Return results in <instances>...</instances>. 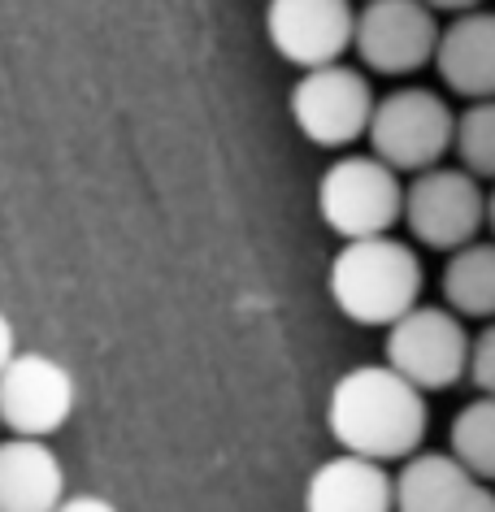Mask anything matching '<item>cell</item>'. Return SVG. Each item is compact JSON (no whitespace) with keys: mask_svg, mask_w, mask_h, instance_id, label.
Returning <instances> with one entry per match:
<instances>
[{"mask_svg":"<svg viewBox=\"0 0 495 512\" xmlns=\"http://www.w3.org/2000/svg\"><path fill=\"white\" fill-rule=\"evenodd\" d=\"M478 183L482 178L443 161L430 165V170H417L413 183L404 187L400 222L409 226V235L422 248H435V252L461 248V243L478 239L482 213H487V191Z\"/></svg>","mask_w":495,"mask_h":512,"instance_id":"8992f818","label":"cell"},{"mask_svg":"<svg viewBox=\"0 0 495 512\" xmlns=\"http://www.w3.org/2000/svg\"><path fill=\"white\" fill-rule=\"evenodd\" d=\"M452 152L461 157V170L495 183V96L469 100L452 126Z\"/></svg>","mask_w":495,"mask_h":512,"instance_id":"e0dca14e","label":"cell"},{"mask_svg":"<svg viewBox=\"0 0 495 512\" xmlns=\"http://www.w3.org/2000/svg\"><path fill=\"white\" fill-rule=\"evenodd\" d=\"M452 456L474 473V478L495 486V395H478L452 417Z\"/></svg>","mask_w":495,"mask_h":512,"instance_id":"2e32d148","label":"cell"},{"mask_svg":"<svg viewBox=\"0 0 495 512\" xmlns=\"http://www.w3.org/2000/svg\"><path fill=\"white\" fill-rule=\"evenodd\" d=\"M70 369L44 352H14L0 369V426L22 439H53L74 413Z\"/></svg>","mask_w":495,"mask_h":512,"instance_id":"9c48e42d","label":"cell"},{"mask_svg":"<svg viewBox=\"0 0 495 512\" xmlns=\"http://www.w3.org/2000/svg\"><path fill=\"white\" fill-rule=\"evenodd\" d=\"M469 361V335L465 322L448 304H422L400 313L387 326V361L404 382H413L422 395L448 391L465 378Z\"/></svg>","mask_w":495,"mask_h":512,"instance_id":"5b68a950","label":"cell"},{"mask_svg":"<svg viewBox=\"0 0 495 512\" xmlns=\"http://www.w3.org/2000/svg\"><path fill=\"white\" fill-rule=\"evenodd\" d=\"M304 512H391V473L378 460L339 452L313 469Z\"/></svg>","mask_w":495,"mask_h":512,"instance_id":"4fadbf2b","label":"cell"},{"mask_svg":"<svg viewBox=\"0 0 495 512\" xmlns=\"http://www.w3.org/2000/svg\"><path fill=\"white\" fill-rule=\"evenodd\" d=\"M422 261L404 239L387 235H365L344 239L326 274L330 300L335 309L357 326H391L400 313H409L422 300Z\"/></svg>","mask_w":495,"mask_h":512,"instance_id":"7a4b0ae2","label":"cell"},{"mask_svg":"<svg viewBox=\"0 0 495 512\" xmlns=\"http://www.w3.org/2000/svg\"><path fill=\"white\" fill-rule=\"evenodd\" d=\"M474 482L452 452H422L400 460V473H391V512H448L461 491Z\"/></svg>","mask_w":495,"mask_h":512,"instance_id":"5bb4252c","label":"cell"},{"mask_svg":"<svg viewBox=\"0 0 495 512\" xmlns=\"http://www.w3.org/2000/svg\"><path fill=\"white\" fill-rule=\"evenodd\" d=\"M430 61L448 92L465 100L495 96V14L491 9L452 14L448 27H439L435 35Z\"/></svg>","mask_w":495,"mask_h":512,"instance_id":"8fae6325","label":"cell"},{"mask_svg":"<svg viewBox=\"0 0 495 512\" xmlns=\"http://www.w3.org/2000/svg\"><path fill=\"white\" fill-rule=\"evenodd\" d=\"M448 512H495V486H491V482H482V478H474Z\"/></svg>","mask_w":495,"mask_h":512,"instance_id":"d6986e66","label":"cell"},{"mask_svg":"<svg viewBox=\"0 0 495 512\" xmlns=\"http://www.w3.org/2000/svg\"><path fill=\"white\" fill-rule=\"evenodd\" d=\"M66 499V469L48 439H0V512H53Z\"/></svg>","mask_w":495,"mask_h":512,"instance_id":"7c38bea8","label":"cell"},{"mask_svg":"<svg viewBox=\"0 0 495 512\" xmlns=\"http://www.w3.org/2000/svg\"><path fill=\"white\" fill-rule=\"evenodd\" d=\"M439 14L422 0H365L352 22V48L374 74H413L430 66Z\"/></svg>","mask_w":495,"mask_h":512,"instance_id":"ba28073f","label":"cell"},{"mask_svg":"<svg viewBox=\"0 0 495 512\" xmlns=\"http://www.w3.org/2000/svg\"><path fill=\"white\" fill-rule=\"evenodd\" d=\"M482 226H487L491 235H495V187L487 191V213H482Z\"/></svg>","mask_w":495,"mask_h":512,"instance_id":"603a6c76","label":"cell"},{"mask_svg":"<svg viewBox=\"0 0 495 512\" xmlns=\"http://www.w3.org/2000/svg\"><path fill=\"white\" fill-rule=\"evenodd\" d=\"M426 9H435V14H465V9H478L482 0H422Z\"/></svg>","mask_w":495,"mask_h":512,"instance_id":"7402d4cb","label":"cell"},{"mask_svg":"<svg viewBox=\"0 0 495 512\" xmlns=\"http://www.w3.org/2000/svg\"><path fill=\"white\" fill-rule=\"evenodd\" d=\"M53 512H118L105 495H66Z\"/></svg>","mask_w":495,"mask_h":512,"instance_id":"ffe728a7","label":"cell"},{"mask_svg":"<svg viewBox=\"0 0 495 512\" xmlns=\"http://www.w3.org/2000/svg\"><path fill=\"white\" fill-rule=\"evenodd\" d=\"M18 352V339H14V322H9L5 313H0V369H5V361Z\"/></svg>","mask_w":495,"mask_h":512,"instance_id":"44dd1931","label":"cell"},{"mask_svg":"<svg viewBox=\"0 0 495 512\" xmlns=\"http://www.w3.org/2000/svg\"><path fill=\"white\" fill-rule=\"evenodd\" d=\"M443 300L461 322L495 317V239H469L448 252L443 265Z\"/></svg>","mask_w":495,"mask_h":512,"instance_id":"9a60e30c","label":"cell"},{"mask_svg":"<svg viewBox=\"0 0 495 512\" xmlns=\"http://www.w3.org/2000/svg\"><path fill=\"white\" fill-rule=\"evenodd\" d=\"M465 378L478 387V395H495V317L482 326V335L469 339Z\"/></svg>","mask_w":495,"mask_h":512,"instance_id":"ac0fdd59","label":"cell"},{"mask_svg":"<svg viewBox=\"0 0 495 512\" xmlns=\"http://www.w3.org/2000/svg\"><path fill=\"white\" fill-rule=\"evenodd\" d=\"M452 126L456 113L448 100L430 87H400V92L374 96L365 135L370 152L396 174H417L439 165L452 152Z\"/></svg>","mask_w":495,"mask_h":512,"instance_id":"3957f363","label":"cell"},{"mask_svg":"<svg viewBox=\"0 0 495 512\" xmlns=\"http://www.w3.org/2000/svg\"><path fill=\"white\" fill-rule=\"evenodd\" d=\"M352 0H270L265 5V35L287 66L313 70L326 61H344L352 48Z\"/></svg>","mask_w":495,"mask_h":512,"instance_id":"30bf717a","label":"cell"},{"mask_svg":"<svg viewBox=\"0 0 495 512\" xmlns=\"http://www.w3.org/2000/svg\"><path fill=\"white\" fill-rule=\"evenodd\" d=\"M404 183L374 152L365 157H339L317 178V213L339 239L387 235L400 222Z\"/></svg>","mask_w":495,"mask_h":512,"instance_id":"277c9868","label":"cell"},{"mask_svg":"<svg viewBox=\"0 0 495 512\" xmlns=\"http://www.w3.org/2000/svg\"><path fill=\"white\" fill-rule=\"evenodd\" d=\"M326 426L344 452L391 465L426 443L430 408L426 395L391 365H357L330 387Z\"/></svg>","mask_w":495,"mask_h":512,"instance_id":"6da1fadb","label":"cell"},{"mask_svg":"<svg viewBox=\"0 0 495 512\" xmlns=\"http://www.w3.org/2000/svg\"><path fill=\"white\" fill-rule=\"evenodd\" d=\"M374 109V87L365 70L348 66V61H326L300 74L291 87V118H296L300 135L317 148H348L365 135Z\"/></svg>","mask_w":495,"mask_h":512,"instance_id":"52a82bcc","label":"cell"}]
</instances>
